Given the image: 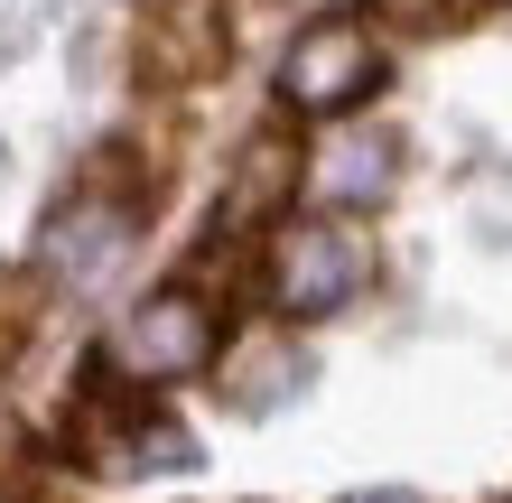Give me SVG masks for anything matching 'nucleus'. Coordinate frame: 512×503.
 <instances>
[{
  "instance_id": "obj_1",
  "label": "nucleus",
  "mask_w": 512,
  "mask_h": 503,
  "mask_svg": "<svg viewBox=\"0 0 512 503\" xmlns=\"http://www.w3.org/2000/svg\"><path fill=\"white\" fill-rule=\"evenodd\" d=\"M364 280H373V243L354 224L336 215H280L270 224V261H261V289H270V308L280 317H336L364 299Z\"/></svg>"
},
{
  "instance_id": "obj_2",
  "label": "nucleus",
  "mask_w": 512,
  "mask_h": 503,
  "mask_svg": "<svg viewBox=\"0 0 512 503\" xmlns=\"http://www.w3.org/2000/svg\"><path fill=\"white\" fill-rule=\"evenodd\" d=\"M373 84H382V47H373V28L354 10L308 19L289 38V56H280V103L298 112V122H336V112H354Z\"/></svg>"
},
{
  "instance_id": "obj_3",
  "label": "nucleus",
  "mask_w": 512,
  "mask_h": 503,
  "mask_svg": "<svg viewBox=\"0 0 512 503\" xmlns=\"http://www.w3.org/2000/svg\"><path fill=\"white\" fill-rule=\"evenodd\" d=\"M215 308L196 299V289H159V299H140L122 327L103 336L94 364H112L122 382H196L205 364H215Z\"/></svg>"
},
{
  "instance_id": "obj_4",
  "label": "nucleus",
  "mask_w": 512,
  "mask_h": 503,
  "mask_svg": "<svg viewBox=\"0 0 512 503\" xmlns=\"http://www.w3.org/2000/svg\"><path fill=\"white\" fill-rule=\"evenodd\" d=\"M66 457L94 476H140V466H187V429L140 410V392H112V373L94 364V392L66 420Z\"/></svg>"
},
{
  "instance_id": "obj_5",
  "label": "nucleus",
  "mask_w": 512,
  "mask_h": 503,
  "mask_svg": "<svg viewBox=\"0 0 512 503\" xmlns=\"http://www.w3.org/2000/svg\"><path fill=\"white\" fill-rule=\"evenodd\" d=\"M233 56V28H224V0H140L131 19V75L149 94H196L215 84Z\"/></svg>"
},
{
  "instance_id": "obj_6",
  "label": "nucleus",
  "mask_w": 512,
  "mask_h": 503,
  "mask_svg": "<svg viewBox=\"0 0 512 503\" xmlns=\"http://www.w3.org/2000/svg\"><path fill=\"white\" fill-rule=\"evenodd\" d=\"M289 187H298V150H289L280 131H261V140H243V159H233V177H224L215 224H224V233L280 224V215H289Z\"/></svg>"
},
{
  "instance_id": "obj_7",
  "label": "nucleus",
  "mask_w": 512,
  "mask_h": 503,
  "mask_svg": "<svg viewBox=\"0 0 512 503\" xmlns=\"http://www.w3.org/2000/svg\"><path fill=\"white\" fill-rule=\"evenodd\" d=\"M122 243H131V205L103 196V187H84L66 215H56V261H66V280H94Z\"/></svg>"
},
{
  "instance_id": "obj_8",
  "label": "nucleus",
  "mask_w": 512,
  "mask_h": 503,
  "mask_svg": "<svg viewBox=\"0 0 512 503\" xmlns=\"http://www.w3.org/2000/svg\"><path fill=\"white\" fill-rule=\"evenodd\" d=\"M494 10H512V0H391L401 28H475V19H494Z\"/></svg>"
},
{
  "instance_id": "obj_9",
  "label": "nucleus",
  "mask_w": 512,
  "mask_h": 503,
  "mask_svg": "<svg viewBox=\"0 0 512 503\" xmlns=\"http://www.w3.org/2000/svg\"><path fill=\"white\" fill-rule=\"evenodd\" d=\"M28 327H38V289H28V280H0V364L28 345Z\"/></svg>"
},
{
  "instance_id": "obj_10",
  "label": "nucleus",
  "mask_w": 512,
  "mask_h": 503,
  "mask_svg": "<svg viewBox=\"0 0 512 503\" xmlns=\"http://www.w3.org/2000/svg\"><path fill=\"white\" fill-rule=\"evenodd\" d=\"M382 503H391V494H382Z\"/></svg>"
}]
</instances>
